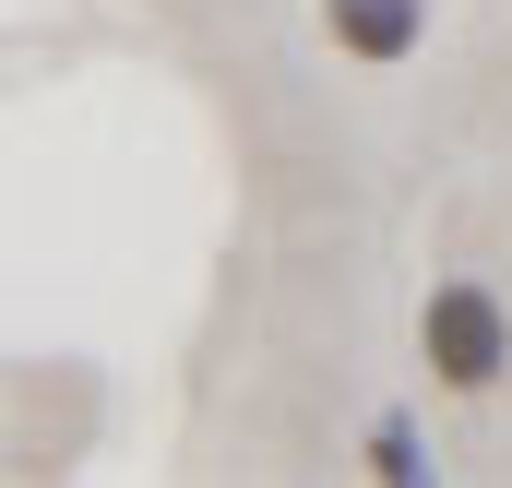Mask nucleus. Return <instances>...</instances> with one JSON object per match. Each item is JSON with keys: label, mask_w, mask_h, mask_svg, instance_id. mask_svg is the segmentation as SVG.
I'll list each match as a JSON object with an SVG mask.
<instances>
[{"label": "nucleus", "mask_w": 512, "mask_h": 488, "mask_svg": "<svg viewBox=\"0 0 512 488\" xmlns=\"http://www.w3.org/2000/svg\"><path fill=\"white\" fill-rule=\"evenodd\" d=\"M417 369L441 393H501L512 381V298L489 274H441L417 298Z\"/></svg>", "instance_id": "nucleus-1"}, {"label": "nucleus", "mask_w": 512, "mask_h": 488, "mask_svg": "<svg viewBox=\"0 0 512 488\" xmlns=\"http://www.w3.org/2000/svg\"><path fill=\"white\" fill-rule=\"evenodd\" d=\"M322 36H334V60H358V72H405V60L429 48V0H322Z\"/></svg>", "instance_id": "nucleus-2"}, {"label": "nucleus", "mask_w": 512, "mask_h": 488, "mask_svg": "<svg viewBox=\"0 0 512 488\" xmlns=\"http://www.w3.org/2000/svg\"><path fill=\"white\" fill-rule=\"evenodd\" d=\"M370 477H382V488H429V477H441V465H429L417 405H382V417H370Z\"/></svg>", "instance_id": "nucleus-3"}]
</instances>
